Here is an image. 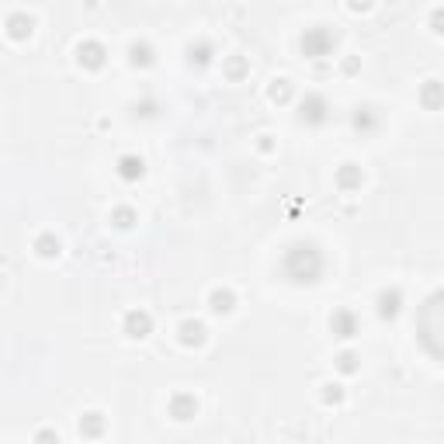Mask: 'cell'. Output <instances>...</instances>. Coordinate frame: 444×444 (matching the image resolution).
Returning <instances> with one entry per match:
<instances>
[{
    "mask_svg": "<svg viewBox=\"0 0 444 444\" xmlns=\"http://www.w3.org/2000/svg\"><path fill=\"white\" fill-rule=\"evenodd\" d=\"M129 63L132 66H153V49L146 42H132L129 46Z\"/></svg>",
    "mask_w": 444,
    "mask_h": 444,
    "instance_id": "obj_14",
    "label": "cell"
},
{
    "mask_svg": "<svg viewBox=\"0 0 444 444\" xmlns=\"http://www.w3.org/2000/svg\"><path fill=\"white\" fill-rule=\"evenodd\" d=\"M271 98H275V101H288V98H292V84H288V80H275Z\"/></svg>",
    "mask_w": 444,
    "mask_h": 444,
    "instance_id": "obj_22",
    "label": "cell"
},
{
    "mask_svg": "<svg viewBox=\"0 0 444 444\" xmlns=\"http://www.w3.org/2000/svg\"><path fill=\"white\" fill-rule=\"evenodd\" d=\"M333 49H337V35H333L330 28L313 25V28H306V32H302V53H306V56L320 59V56H330Z\"/></svg>",
    "mask_w": 444,
    "mask_h": 444,
    "instance_id": "obj_2",
    "label": "cell"
},
{
    "mask_svg": "<svg viewBox=\"0 0 444 444\" xmlns=\"http://www.w3.org/2000/svg\"><path fill=\"white\" fill-rule=\"evenodd\" d=\"M423 104L434 111V108H441V84L437 80H430L427 84V91H423Z\"/></svg>",
    "mask_w": 444,
    "mask_h": 444,
    "instance_id": "obj_20",
    "label": "cell"
},
{
    "mask_svg": "<svg viewBox=\"0 0 444 444\" xmlns=\"http://www.w3.org/2000/svg\"><path fill=\"white\" fill-rule=\"evenodd\" d=\"M205 323H198V320H184L181 323V344L184 347H201L205 344Z\"/></svg>",
    "mask_w": 444,
    "mask_h": 444,
    "instance_id": "obj_8",
    "label": "cell"
},
{
    "mask_svg": "<svg viewBox=\"0 0 444 444\" xmlns=\"http://www.w3.org/2000/svg\"><path fill=\"white\" fill-rule=\"evenodd\" d=\"M378 316L382 320H396L399 316V309H403V295L396 292V288H389V292H378Z\"/></svg>",
    "mask_w": 444,
    "mask_h": 444,
    "instance_id": "obj_7",
    "label": "cell"
},
{
    "mask_svg": "<svg viewBox=\"0 0 444 444\" xmlns=\"http://www.w3.org/2000/svg\"><path fill=\"white\" fill-rule=\"evenodd\" d=\"M35 250H39L42 257H56V254H59V240H56L53 233H42V237L35 240Z\"/></svg>",
    "mask_w": 444,
    "mask_h": 444,
    "instance_id": "obj_17",
    "label": "cell"
},
{
    "mask_svg": "<svg viewBox=\"0 0 444 444\" xmlns=\"http://www.w3.org/2000/svg\"><path fill=\"white\" fill-rule=\"evenodd\" d=\"M194 413H198V399H194V396L181 392V396L170 399V416H174V420H191Z\"/></svg>",
    "mask_w": 444,
    "mask_h": 444,
    "instance_id": "obj_9",
    "label": "cell"
},
{
    "mask_svg": "<svg viewBox=\"0 0 444 444\" xmlns=\"http://www.w3.org/2000/svg\"><path fill=\"white\" fill-rule=\"evenodd\" d=\"M361 167H354V163H344L340 170H337V184L344 187V191H354V187H361Z\"/></svg>",
    "mask_w": 444,
    "mask_h": 444,
    "instance_id": "obj_13",
    "label": "cell"
},
{
    "mask_svg": "<svg viewBox=\"0 0 444 444\" xmlns=\"http://www.w3.org/2000/svg\"><path fill=\"white\" fill-rule=\"evenodd\" d=\"M80 434H84V437H101V434H104V416H101V413H84Z\"/></svg>",
    "mask_w": 444,
    "mask_h": 444,
    "instance_id": "obj_15",
    "label": "cell"
},
{
    "mask_svg": "<svg viewBox=\"0 0 444 444\" xmlns=\"http://www.w3.org/2000/svg\"><path fill=\"white\" fill-rule=\"evenodd\" d=\"M142 170H146V163H142L139 156H132V153H125V156L118 160V177H122V181H139Z\"/></svg>",
    "mask_w": 444,
    "mask_h": 444,
    "instance_id": "obj_11",
    "label": "cell"
},
{
    "mask_svg": "<svg viewBox=\"0 0 444 444\" xmlns=\"http://www.w3.org/2000/svg\"><path fill=\"white\" fill-rule=\"evenodd\" d=\"M111 222H115L118 230H129L132 222H136V212H132V208H115V212H111Z\"/></svg>",
    "mask_w": 444,
    "mask_h": 444,
    "instance_id": "obj_19",
    "label": "cell"
},
{
    "mask_svg": "<svg viewBox=\"0 0 444 444\" xmlns=\"http://www.w3.org/2000/svg\"><path fill=\"white\" fill-rule=\"evenodd\" d=\"M326 261L320 254L316 243H292L285 254H281V275L292 281V285H316L320 275H323Z\"/></svg>",
    "mask_w": 444,
    "mask_h": 444,
    "instance_id": "obj_1",
    "label": "cell"
},
{
    "mask_svg": "<svg viewBox=\"0 0 444 444\" xmlns=\"http://www.w3.org/2000/svg\"><path fill=\"white\" fill-rule=\"evenodd\" d=\"M323 399H326V403H340V399H344L340 385H323Z\"/></svg>",
    "mask_w": 444,
    "mask_h": 444,
    "instance_id": "obj_23",
    "label": "cell"
},
{
    "mask_svg": "<svg viewBox=\"0 0 444 444\" xmlns=\"http://www.w3.org/2000/svg\"><path fill=\"white\" fill-rule=\"evenodd\" d=\"M337 368H340L344 375H354V371H358V354H351V351H344V354L337 358Z\"/></svg>",
    "mask_w": 444,
    "mask_h": 444,
    "instance_id": "obj_21",
    "label": "cell"
},
{
    "mask_svg": "<svg viewBox=\"0 0 444 444\" xmlns=\"http://www.w3.org/2000/svg\"><path fill=\"white\" fill-rule=\"evenodd\" d=\"M299 118H302L306 125H326V118H330L326 98H323V94H306V98L299 101Z\"/></svg>",
    "mask_w": 444,
    "mask_h": 444,
    "instance_id": "obj_3",
    "label": "cell"
},
{
    "mask_svg": "<svg viewBox=\"0 0 444 444\" xmlns=\"http://www.w3.org/2000/svg\"><path fill=\"white\" fill-rule=\"evenodd\" d=\"M104 46L101 42H84L80 49H77V59H80V66H87V70H101L104 66Z\"/></svg>",
    "mask_w": 444,
    "mask_h": 444,
    "instance_id": "obj_6",
    "label": "cell"
},
{
    "mask_svg": "<svg viewBox=\"0 0 444 444\" xmlns=\"http://www.w3.org/2000/svg\"><path fill=\"white\" fill-rule=\"evenodd\" d=\"M187 56H191V63L205 66V63L212 59V46H208V42H198V46H191V49H187Z\"/></svg>",
    "mask_w": 444,
    "mask_h": 444,
    "instance_id": "obj_18",
    "label": "cell"
},
{
    "mask_svg": "<svg viewBox=\"0 0 444 444\" xmlns=\"http://www.w3.org/2000/svg\"><path fill=\"white\" fill-rule=\"evenodd\" d=\"M351 125H354L361 136H371V132L378 129V111H375V108H358L354 118H351Z\"/></svg>",
    "mask_w": 444,
    "mask_h": 444,
    "instance_id": "obj_10",
    "label": "cell"
},
{
    "mask_svg": "<svg viewBox=\"0 0 444 444\" xmlns=\"http://www.w3.org/2000/svg\"><path fill=\"white\" fill-rule=\"evenodd\" d=\"M8 28H11V35H15V39H28V35H32V18L18 11V15H11V18H8Z\"/></svg>",
    "mask_w": 444,
    "mask_h": 444,
    "instance_id": "obj_16",
    "label": "cell"
},
{
    "mask_svg": "<svg viewBox=\"0 0 444 444\" xmlns=\"http://www.w3.org/2000/svg\"><path fill=\"white\" fill-rule=\"evenodd\" d=\"M35 444H59V437H56L53 430H39V434H35Z\"/></svg>",
    "mask_w": 444,
    "mask_h": 444,
    "instance_id": "obj_24",
    "label": "cell"
},
{
    "mask_svg": "<svg viewBox=\"0 0 444 444\" xmlns=\"http://www.w3.org/2000/svg\"><path fill=\"white\" fill-rule=\"evenodd\" d=\"M233 306H237V299H233V292L230 288H215L212 295H208V309L212 313H233Z\"/></svg>",
    "mask_w": 444,
    "mask_h": 444,
    "instance_id": "obj_12",
    "label": "cell"
},
{
    "mask_svg": "<svg viewBox=\"0 0 444 444\" xmlns=\"http://www.w3.org/2000/svg\"><path fill=\"white\" fill-rule=\"evenodd\" d=\"M330 330H333L337 337L351 340V337H358V316H354L351 309H337V313L330 316Z\"/></svg>",
    "mask_w": 444,
    "mask_h": 444,
    "instance_id": "obj_5",
    "label": "cell"
},
{
    "mask_svg": "<svg viewBox=\"0 0 444 444\" xmlns=\"http://www.w3.org/2000/svg\"><path fill=\"white\" fill-rule=\"evenodd\" d=\"M240 73H243V63L233 59V63H230V77H240Z\"/></svg>",
    "mask_w": 444,
    "mask_h": 444,
    "instance_id": "obj_25",
    "label": "cell"
},
{
    "mask_svg": "<svg viewBox=\"0 0 444 444\" xmlns=\"http://www.w3.org/2000/svg\"><path fill=\"white\" fill-rule=\"evenodd\" d=\"M149 330H153V316H149V313H142V309H132V313H125V333H129L132 340H142V337H149Z\"/></svg>",
    "mask_w": 444,
    "mask_h": 444,
    "instance_id": "obj_4",
    "label": "cell"
}]
</instances>
